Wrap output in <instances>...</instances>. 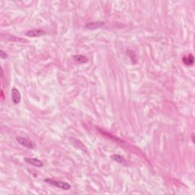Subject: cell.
I'll return each instance as SVG.
<instances>
[{"mask_svg": "<svg viewBox=\"0 0 195 195\" xmlns=\"http://www.w3.org/2000/svg\"><path fill=\"white\" fill-rule=\"evenodd\" d=\"M104 24V22L103 21H95V22L88 23L85 25V28L88 29H96V28H101Z\"/></svg>", "mask_w": 195, "mask_h": 195, "instance_id": "obj_6", "label": "cell"}, {"mask_svg": "<svg viewBox=\"0 0 195 195\" xmlns=\"http://www.w3.org/2000/svg\"><path fill=\"white\" fill-rule=\"evenodd\" d=\"M111 159H112L114 161L117 162L118 163H124L125 162V160L122 156H119V155H112L111 156Z\"/></svg>", "mask_w": 195, "mask_h": 195, "instance_id": "obj_9", "label": "cell"}, {"mask_svg": "<svg viewBox=\"0 0 195 195\" xmlns=\"http://www.w3.org/2000/svg\"><path fill=\"white\" fill-rule=\"evenodd\" d=\"M0 53H1V55H0V57H1V58H2V59L7 58V54H6V53L4 52L3 51H0Z\"/></svg>", "mask_w": 195, "mask_h": 195, "instance_id": "obj_10", "label": "cell"}, {"mask_svg": "<svg viewBox=\"0 0 195 195\" xmlns=\"http://www.w3.org/2000/svg\"><path fill=\"white\" fill-rule=\"evenodd\" d=\"M46 33L44 30L38 28V29L30 30L26 33V35L28 37H31V38H36V37H40V36L44 35Z\"/></svg>", "mask_w": 195, "mask_h": 195, "instance_id": "obj_3", "label": "cell"}, {"mask_svg": "<svg viewBox=\"0 0 195 195\" xmlns=\"http://www.w3.org/2000/svg\"><path fill=\"white\" fill-rule=\"evenodd\" d=\"M73 59L78 63H85L88 62V59L83 55H76L73 57Z\"/></svg>", "mask_w": 195, "mask_h": 195, "instance_id": "obj_7", "label": "cell"}, {"mask_svg": "<svg viewBox=\"0 0 195 195\" xmlns=\"http://www.w3.org/2000/svg\"><path fill=\"white\" fill-rule=\"evenodd\" d=\"M21 94L17 88H14L11 90V100L15 104H18L21 101Z\"/></svg>", "mask_w": 195, "mask_h": 195, "instance_id": "obj_5", "label": "cell"}, {"mask_svg": "<svg viewBox=\"0 0 195 195\" xmlns=\"http://www.w3.org/2000/svg\"><path fill=\"white\" fill-rule=\"evenodd\" d=\"M44 181L48 183V184H51L53 186L58 187V188L63 189V190H70L71 188V185L69 183L64 181H55L53 179H45Z\"/></svg>", "mask_w": 195, "mask_h": 195, "instance_id": "obj_1", "label": "cell"}, {"mask_svg": "<svg viewBox=\"0 0 195 195\" xmlns=\"http://www.w3.org/2000/svg\"><path fill=\"white\" fill-rule=\"evenodd\" d=\"M17 141H18V143L21 145V146H24L28 149H34V144L30 140L27 138H24V137H18L16 138Z\"/></svg>", "mask_w": 195, "mask_h": 195, "instance_id": "obj_2", "label": "cell"}, {"mask_svg": "<svg viewBox=\"0 0 195 195\" xmlns=\"http://www.w3.org/2000/svg\"><path fill=\"white\" fill-rule=\"evenodd\" d=\"M183 63L187 66H191L193 63V57L192 54H189L187 57H184V58L182 59Z\"/></svg>", "mask_w": 195, "mask_h": 195, "instance_id": "obj_8", "label": "cell"}, {"mask_svg": "<svg viewBox=\"0 0 195 195\" xmlns=\"http://www.w3.org/2000/svg\"><path fill=\"white\" fill-rule=\"evenodd\" d=\"M24 161L26 162L29 163V164L32 165V166H36V167L40 168L44 166L43 162L39 160L38 159H36V158H25V159H24Z\"/></svg>", "mask_w": 195, "mask_h": 195, "instance_id": "obj_4", "label": "cell"}]
</instances>
